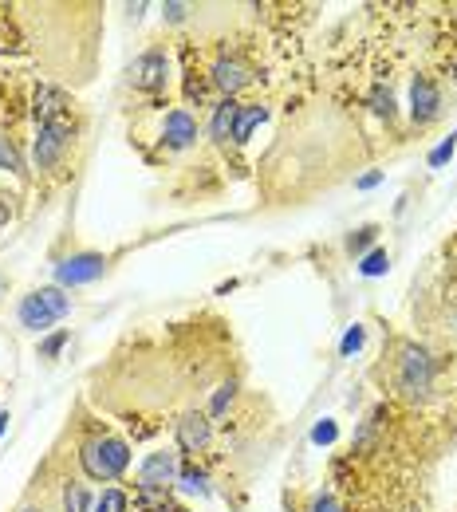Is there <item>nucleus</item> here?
Wrapping results in <instances>:
<instances>
[{
	"label": "nucleus",
	"mask_w": 457,
	"mask_h": 512,
	"mask_svg": "<svg viewBox=\"0 0 457 512\" xmlns=\"http://www.w3.org/2000/svg\"><path fill=\"white\" fill-rule=\"evenodd\" d=\"M127 505H131V501H127L123 489H107V493L95 501V509L91 512H127Z\"/></svg>",
	"instance_id": "6ab92c4d"
},
{
	"label": "nucleus",
	"mask_w": 457,
	"mask_h": 512,
	"mask_svg": "<svg viewBox=\"0 0 457 512\" xmlns=\"http://www.w3.org/2000/svg\"><path fill=\"white\" fill-rule=\"evenodd\" d=\"M371 111H375V115H383V119H394V95L391 91L375 87V91H371Z\"/></svg>",
	"instance_id": "4be33fe9"
},
{
	"label": "nucleus",
	"mask_w": 457,
	"mask_h": 512,
	"mask_svg": "<svg viewBox=\"0 0 457 512\" xmlns=\"http://www.w3.org/2000/svg\"><path fill=\"white\" fill-rule=\"evenodd\" d=\"M103 272H107V256L75 253V256H64V260L56 264V284H60V288H79V284L99 280Z\"/></svg>",
	"instance_id": "39448f33"
},
{
	"label": "nucleus",
	"mask_w": 457,
	"mask_h": 512,
	"mask_svg": "<svg viewBox=\"0 0 457 512\" xmlns=\"http://www.w3.org/2000/svg\"><path fill=\"white\" fill-rule=\"evenodd\" d=\"M209 79H213V87H221V91H225V99H233V95H237L253 75H249V67L241 64V60H229V56H225V60H217V64H213Z\"/></svg>",
	"instance_id": "9d476101"
},
{
	"label": "nucleus",
	"mask_w": 457,
	"mask_h": 512,
	"mask_svg": "<svg viewBox=\"0 0 457 512\" xmlns=\"http://www.w3.org/2000/svg\"><path fill=\"white\" fill-rule=\"evenodd\" d=\"M79 465L91 481H119L131 465V446L123 438H95L79 453Z\"/></svg>",
	"instance_id": "f257e3e1"
},
{
	"label": "nucleus",
	"mask_w": 457,
	"mask_h": 512,
	"mask_svg": "<svg viewBox=\"0 0 457 512\" xmlns=\"http://www.w3.org/2000/svg\"><path fill=\"white\" fill-rule=\"evenodd\" d=\"M71 138H75V123L71 119H52V123H40V134H36V166L40 170H56L60 166V158L67 154V146H71Z\"/></svg>",
	"instance_id": "20e7f679"
},
{
	"label": "nucleus",
	"mask_w": 457,
	"mask_h": 512,
	"mask_svg": "<svg viewBox=\"0 0 457 512\" xmlns=\"http://www.w3.org/2000/svg\"><path fill=\"white\" fill-rule=\"evenodd\" d=\"M237 115H241V103H237V99H221V103L213 107V123H209V138L225 146V142L233 138V127H237Z\"/></svg>",
	"instance_id": "f8f14e48"
},
{
	"label": "nucleus",
	"mask_w": 457,
	"mask_h": 512,
	"mask_svg": "<svg viewBox=\"0 0 457 512\" xmlns=\"http://www.w3.org/2000/svg\"><path fill=\"white\" fill-rule=\"evenodd\" d=\"M391 268V256H387V249H375V253L363 256V264H359V272L363 276H383Z\"/></svg>",
	"instance_id": "a211bd4d"
},
{
	"label": "nucleus",
	"mask_w": 457,
	"mask_h": 512,
	"mask_svg": "<svg viewBox=\"0 0 457 512\" xmlns=\"http://www.w3.org/2000/svg\"><path fill=\"white\" fill-rule=\"evenodd\" d=\"M335 438H339V426H335L331 418H324V422L312 430V442H316V446H331Z\"/></svg>",
	"instance_id": "b1692460"
},
{
	"label": "nucleus",
	"mask_w": 457,
	"mask_h": 512,
	"mask_svg": "<svg viewBox=\"0 0 457 512\" xmlns=\"http://www.w3.org/2000/svg\"><path fill=\"white\" fill-rule=\"evenodd\" d=\"M67 312H71V296H64V288H36V292H28L20 300L16 320L28 331H44L56 320H64Z\"/></svg>",
	"instance_id": "f03ea898"
},
{
	"label": "nucleus",
	"mask_w": 457,
	"mask_h": 512,
	"mask_svg": "<svg viewBox=\"0 0 457 512\" xmlns=\"http://www.w3.org/2000/svg\"><path fill=\"white\" fill-rule=\"evenodd\" d=\"M383 182V174H363L359 178V190H371V186H379Z\"/></svg>",
	"instance_id": "c756f323"
},
{
	"label": "nucleus",
	"mask_w": 457,
	"mask_h": 512,
	"mask_svg": "<svg viewBox=\"0 0 457 512\" xmlns=\"http://www.w3.org/2000/svg\"><path fill=\"white\" fill-rule=\"evenodd\" d=\"M430 383H434V359H430V351L418 347V343H402V351H398V386L410 398H426Z\"/></svg>",
	"instance_id": "7ed1b4c3"
},
{
	"label": "nucleus",
	"mask_w": 457,
	"mask_h": 512,
	"mask_svg": "<svg viewBox=\"0 0 457 512\" xmlns=\"http://www.w3.org/2000/svg\"><path fill=\"white\" fill-rule=\"evenodd\" d=\"M162 138H166L170 150H186V146H194V138H197L194 115H190V111H170V115H166V127H162Z\"/></svg>",
	"instance_id": "9b49d317"
},
{
	"label": "nucleus",
	"mask_w": 457,
	"mask_h": 512,
	"mask_svg": "<svg viewBox=\"0 0 457 512\" xmlns=\"http://www.w3.org/2000/svg\"><path fill=\"white\" fill-rule=\"evenodd\" d=\"M166 75H170V60H166V52H158V48L134 60L131 79L138 91H162V87H166Z\"/></svg>",
	"instance_id": "0eeeda50"
},
{
	"label": "nucleus",
	"mask_w": 457,
	"mask_h": 512,
	"mask_svg": "<svg viewBox=\"0 0 457 512\" xmlns=\"http://www.w3.org/2000/svg\"><path fill=\"white\" fill-rule=\"evenodd\" d=\"M8 221H12V197H4V193H0V229H4Z\"/></svg>",
	"instance_id": "cd10ccee"
},
{
	"label": "nucleus",
	"mask_w": 457,
	"mask_h": 512,
	"mask_svg": "<svg viewBox=\"0 0 457 512\" xmlns=\"http://www.w3.org/2000/svg\"><path fill=\"white\" fill-rule=\"evenodd\" d=\"M4 426H8V414H0V434H4Z\"/></svg>",
	"instance_id": "7c9ffc66"
},
{
	"label": "nucleus",
	"mask_w": 457,
	"mask_h": 512,
	"mask_svg": "<svg viewBox=\"0 0 457 512\" xmlns=\"http://www.w3.org/2000/svg\"><path fill=\"white\" fill-rule=\"evenodd\" d=\"M95 505H91V493H87V485H67L64 489V512H91Z\"/></svg>",
	"instance_id": "dca6fc26"
},
{
	"label": "nucleus",
	"mask_w": 457,
	"mask_h": 512,
	"mask_svg": "<svg viewBox=\"0 0 457 512\" xmlns=\"http://www.w3.org/2000/svg\"><path fill=\"white\" fill-rule=\"evenodd\" d=\"M209 438H213V422H209V414L190 410V414L178 422V449H182V453H201V449L209 446Z\"/></svg>",
	"instance_id": "1a4fd4ad"
},
{
	"label": "nucleus",
	"mask_w": 457,
	"mask_h": 512,
	"mask_svg": "<svg viewBox=\"0 0 457 512\" xmlns=\"http://www.w3.org/2000/svg\"><path fill=\"white\" fill-rule=\"evenodd\" d=\"M36 123H52V119H64L67 115V95L60 87H40L36 91Z\"/></svg>",
	"instance_id": "ddd939ff"
},
{
	"label": "nucleus",
	"mask_w": 457,
	"mask_h": 512,
	"mask_svg": "<svg viewBox=\"0 0 457 512\" xmlns=\"http://www.w3.org/2000/svg\"><path fill=\"white\" fill-rule=\"evenodd\" d=\"M174 481H178V453H170V449L150 453L138 469V489H146V493H166Z\"/></svg>",
	"instance_id": "423d86ee"
},
{
	"label": "nucleus",
	"mask_w": 457,
	"mask_h": 512,
	"mask_svg": "<svg viewBox=\"0 0 457 512\" xmlns=\"http://www.w3.org/2000/svg\"><path fill=\"white\" fill-rule=\"evenodd\" d=\"M24 512H44V509H24Z\"/></svg>",
	"instance_id": "2f4dec72"
},
{
	"label": "nucleus",
	"mask_w": 457,
	"mask_h": 512,
	"mask_svg": "<svg viewBox=\"0 0 457 512\" xmlns=\"http://www.w3.org/2000/svg\"><path fill=\"white\" fill-rule=\"evenodd\" d=\"M454 150H457V134H450V138H442L434 150H430V166L438 170V166H446L450 158H454Z\"/></svg>",
	"instance_id": "412c9836"
},
{
	"label": "nucleus",
	"mask_w": 457,
	"mask_h": 512,
	"mask_svg": "<svg viewBox=\"0 0 457 512\" xmlns=\"http://www.w3.org/2000/svg\"><path fill=\"white\" fill-rule=\"evenodd\" d=\"M264 119H268V111H264L261 103H253V107H241V115H237V127H233V142H249V134L261 127Z\"/></svg>",
	"instance_id": "4468645a"
},
{
	"label": "nucleus",
	"mask_w": 457,
	"mask_h": 512,
	"mask_svg": "<svg viewBox=\"0 0 457 512\" xmlns=\"http://www.w3.org/2000/svg\"><path fill=\"white\" fill-rule=\"evenodd\" d=\"M0 170H8V174H16V178H28V166H24L20 150H16V142L4 138V134H0Z\"/></svg>",
	"instance_id": "2eb2a0df"
},
{
	"label": "nucleus",
	"mask_w": 457,
	"mask_h": 512,
	"mask_svg": "<svg viewBox=\"0 0 457 512\" xmlns=\"http://www.w3.org/2000/svg\"><path fill=\"white\" fill-rule=\"evenodd\" d=\"M186 12H190V4H166V20H186Z\"/></svg>",
	"instance_id": "bb28decb"
},
{
	"label": "nucleus",
	"mask_w": 457,
	"mask_h": 512,
	"mask_svg": "<svg viewBox=\"0 0 457 512\" xmlns=\"http://www.w3.org/2000/svg\"><path fill=\"white\" fill-rule=\"evenodd\" d=\"M64 343H67V331H56L52 339H44V343H40V355H44V359H56V355L64 351Z\"/></svg>",
	"instance_id": "393cba45"
},
{
	"label": "nucleus",
	"mask_w": 457,
	"mask_h": 512,
	"mask_svg": "<svg viewBox=\"0 0 457 512\" xmlns=\"http://www.w3.org/2000/svg\"><path fill=\"white\" fill-rule=\"evenodd\" d=\"M371 241H375V229H359V233H355V237L347 241V249H351V253H363V249H367Z\"/></svg>",
	"instance_id": "a878e982"
},
{
	"label": "nucleus",
	"mask_w": 457,
	"mask_h": 512,
	"mask_svg": "<svg viewBox=\"0 0 457 512\" xmlns=\"http://www.w3.org/2000/svg\"><path fill=\"white\" fill-rule=\"evenodd\" d=\"M410 115H414L418 127L434 123L442 115V91L430 79H414V87H410Z\"/></svg>",
	"instance_id": "6e6552de"
},
{
	"label": "nucleus",
	"mask_w": 457,
	"mask_h": 512,
	"mask_svg": "<svg viewBox=\"0 0 457 512\" xmlns=\"http://www.w3.org/2000/svg\"><path fill=\"white\" fill-rule=\"evenodd\" d=\"M178 481H182V489H186V493H205V473H201L197 465L178 469Z\"/></svg>",
	"instance_id": "aec40b11"
},
{
	"label": "nucleus",
	"mask_w": 457,
	"mask_h": 512,
	"mask_svg": "<svg viewBox=\"0 0 457 512\" xmlns=\"http://www.w3.org/2000/svg\"><path fill=\"white\" fill-rule=\"evenodd\" d=\"M312 512H339V505H335V497H320V501H316V509Z\"/></svg>",
	"instance_id": "c85d7f7f"
},
{
	"label": "nucleus",
	"mask_w": 457,
	"mask_h": 512,
	"mask_svg": "<svg viewBox=\"0 0 457 512\" xmlns=\"http://www.w3.org/2000/svg\"><path fill=\"white\" fill-rule=\"evenodd\" d=\"M233 398H237V383L217 386V394H213V402H209V418H225L229 406H233Z\"/></svg>",
	"instance_id": "f3484780"
},
{
	"label": "nucleus",
	"mask_w": 457,
	"mask_h": 512,
	"mask_svg": "<svg viewBox=\"0 0 457 512\" xmlns=\"http://www.w3.org/2000/svg\"><path fill=\"white\" fill-rule=\"evenodd\" d=\"M363 339H367V331H363V323H355V327H347V335H343L339 351H343V355H355V351L363 347Z\"/></svg>",
	"instance_id": "5701e85b"
},
{
	"label": "nucleus",
	"mask_w": 457,
	"mask_h": 512,
	"mask_svg": "<svg viewBox=\"0 0 457 512\" xmlns=\"http://www.w3.org/2000/svg\"><path fill=\"white\" fill-rule=\"evenodd\" d=\"M454 75H457V67H454Z\"/></svg>",
	"instance_id": "473e14b6"
}]
</instances>
